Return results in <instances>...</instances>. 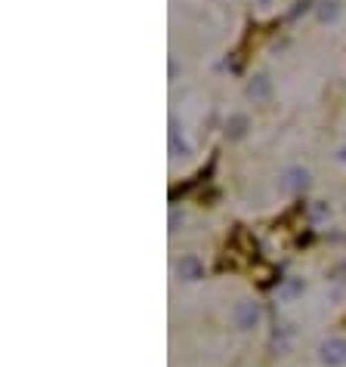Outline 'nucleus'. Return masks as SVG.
Listing matches in <instances>:
<instances>
[{
    "label": "nucleus",
    "instance_id": "nucleus-1",
    "mask_svg": "<svg viewBox=\"0 0 346 367\" xmlns=\"http://www.w3.org/2000/svg\"><path fill=\"white\" fill-rule=\"evenodd\" d=\"M318 358L328 367L346 364V343L343 339H328V343H322V349H318Z\"/></svg>",
    "mask_w": 346,
    "mask_h": 367
},
{
    "label": "nucleus",
    "instance_id": "nucleus-2",
    "mask_svg": "<svg viewBox=\"0 0 346 367\" xmlns=\"http://www.w3.org/2000/svg\"><path fill=\"white\" fill-rule=\"evenodd\" d=\"M238 327H242V330H248V327H254L257 321H260V312H257V305H251V303H244L242 309H238Z\"/></svg>",
    "mask_w": 346,
    "mask_h": 367
},
{
    "label": "nucleus",
    "instance_id": "nucleus-3",
    "mask_svg": "<svg viewBox=\"0 0 346 367\" xmlns=\"http://www.w3.org/2000/svg\"><path fill=\"white\" fill-rule=\"evenodd\" d=\"M183 272L189 275V281H195V275H198V265H195V259H185L183 263Z\"/></svg>",
    "mask_w": 346,
    "mask_h": 367
}]
</instances>
